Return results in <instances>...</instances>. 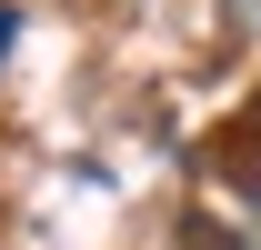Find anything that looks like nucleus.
<instances>
[{"instance_id":"obj_1","label":"nucleus","mask_w":261,"mask_h":250,"mask_svg":"<svg viewBox=\"0 0 261 250\" xmlns=\"http://www.w3.org/2000/svg\"><path fill=\"white\" fill-rule=\"evenodd\" d=\"M181 250H241V240H231L221 220H191V230H181Z\"/></svg>"},{"instance_id":"obj_2","label":"nucleus","mask_w":261,"mask_h":250,"mask_svg":"<svg viewBox=\"0 0 261 250\" xmlns=\"http://www.w3.org/2000/svg\"><path fill=\"white\" fill-rule=\"evenodd\" d=\"M10 40H20V10H0V60H10Z\"/></svg>"}]
</instances>
